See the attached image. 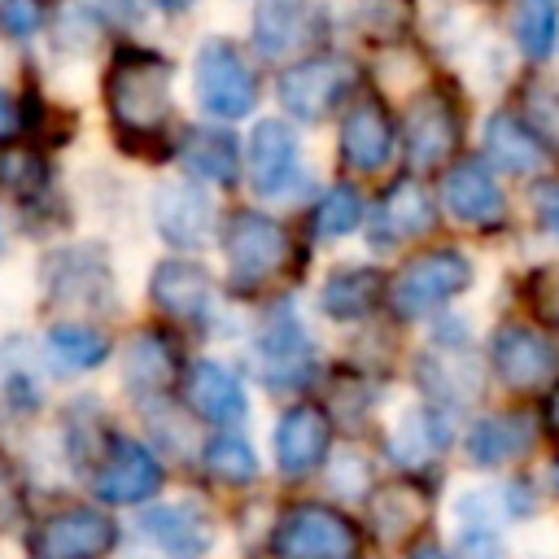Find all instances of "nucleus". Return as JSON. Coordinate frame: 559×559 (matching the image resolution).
Listing matches in <instances>:
<instances>
[{
  "instance_id": "nucleus-1",
  "label": "nucleus",
  "mask_w": 559,
  "mask_h": 559,
  "mask_svg": "<svg viewBox=\"0 0 559 559\" xmlns=\"http://www.w3.org/2000/svg\"><path fill=\"white\" fill-rule=\"evenodd\" d=\"M109 118L131 135H153L166 127L175 105V66L157 48H122L105 74Z\"/></svg>"
},
{
  "instance_id": "nucleus-2",
  "label": "nucleus",
  "mask_w": 559,
  "mask_h": 559,
  "mask_svg": "<svg viewBox=\"0 0 559 559\" xmlns=\"http://www.w3.org/2000/svg\"><path fill=\"white\" fill-rule=\"evenodd\" d=\"M192 96L218 122H236V118L253 114L258 74L249 66V57L227 35H205L197 44V52H192Z\"/></svg>"
},
{
  "instance_id": "nucleus-3",
  "label": "nucleus",
  "mask_w": 559,
  "mask_h": 559,
  "mask_svg": "<svg viewBox=\"0 0 559 559\" xmlns=\"http://www.w3.org/2000/svg\"><path fill=\"white\" fill-rule=\"evenodd\" d=\"M358 83V66L341 52H319V57H301L297 66H288L280 74V105L288 118L297 122H323Z\"/></svg>"
},
{
  "instance_id": "nucleus-4",
  "label": "nucleus",
  "mask_w": 559,
  "mask_h": 559,
  "mask_svg": "<svg viewBox=\"0 0 559 559\" xmlns=\"http://www.w3.org/2000/svg\"><path fill=\"white\" fill-rule=\"evenodd\" d=\"M332 31V9L328 0H253L249 17V39L258 57L284 61L306 48H314Z\"/></svg>"
},
{
  "instance_id": "nucleus-5",
  "label": "nucleus",
  "mask_w": 559,
  "mask_h": 559,
  "mask_svg": "<svg viewBox=\"0 0 559 559\" xmlns=\"http://www.w3.org/2000/svg\"><path fill=\"white\" fill-rule=\"evenodd\" d=\"M358 528L332 511V507H293L280 515L271 533V555L275 559H358Z\"/></svg>"
},
{
  "instance_id": "nucleus-6",
  "label": "nucleus",
  "mask_w": 559,
  "mask_h": 559,
  "mask_svg": "<svg viewBox=\"0 0 559 559\" xmlns=\"http://www.w3.org/2000/svg\"><path fill=\"white\" fill-rule=\"evenodd\" d=\"M467 284H472V262L459 249L415 253L393 280V310L402 319H424L441 310L450 297H459Z\"/></svg>"
},
{
  "instance_id": "nucleus-7",
  "label": "nucleus",
  "mask_w": 559,
  "mask_h": 559,
  "mask_svg": "<svg viewBox=\"0 0 559 559\" xmlns=\"http://www.w3.org/2000/svg\"><path fill=\"white\" fill-rule=\"evenodd\" d=\"M223 253L231 266V280L262 284L288 262V231L258 210H236L223 223Z\"/></svg>"
},
{
  "instance_id": "nucleus-8",
  "label": "nucleus",
  "mask_w": 559,
  "mask_h": 559,
  "mask_svg": "<svg viewBox=\"0 0 559 559\" xmlns=\"http://www.w3.org/2000/svg\"><path fill=\"white\" fill-rule=\"evenodd\" d=\"M459 144V114L445 92H419L402 109V153L411 170H432L450 162Z\"/></svg>"
},
{
  "instance_id": "nucleus-9",
  "label": "nucleus",
  "mask_w": 559,
  "mask_h": 559,
  "mask_svg": "<svg viewBox=\"0 0 559 559\" xmlns=\"http://www.w3.org/2000/svg\"><path fill=\"white\" fill-rule=\"evenodd\" d=\"M114 542H118V528L109 515L92 507H66L35 528L31 555L35 559H105Z\"/></svg>"
},
{
  "instance_id": "nucleus-10",
  "label": "nucleus",
  "mask_w": 559,
  "mask_h": 559,
  "mask_svg": "<svg viewBox=\"0 0 559 559\" xmlns=\"http://www.w3.org/2000/svg\"><path fill=\"white\" fill-rule=\"evenodd\" d=\"M393 118L384 109L380 96H358L345 118H341V131H336V148H341V162L358 175H371L380 170L389 157H393Z\"/></svg>"
},
{
  "instance_id": "nucleus-11",
  "label": "nucleus",
  "mask_w": 559,
  "mask_h": 559,
  "mask_svg": "<svg viewBox=\"0 0 559 559\" xmlns=\"http://www.w3.org/2000/svg\"><path fill=\"white\" fill-rule=\"evenodd\" d=\"M210 223H214V205H210V197L192 179H166V183H157V192H153V227L170 245H179V249L205 245Z\"/></svg>"
},
{
  "instance_id": "nucleus-12",
  "label": "nucleus",
  "mask_w": 559,
  "mask_h": 559,
  "mask_svg": "<svg viewBox=\"0 0 559 559\" xmlns=\"http://www.w3.org/2000/svg\"><path fill=\"white\" fill-rule=\"evenodd\" d=\"M493 367H498V376L511 389L528 393V389H542V384L555 380L559 354L533 328H498V336H493Z\"/></svg>"
},
{
  "instance_id": "nucleus-13",
  "label": "nucleus",
  "mask_w": 559,
  "mask_h": 559,
  "mask_svg": "<svg viewBox=\"0 0 559 559\" xmlns=\"http://www.w3.org/2000/svg\"><path fill=\"white\" fill-rule=\"evenodd\" d=\"M297 162H301V148H297V131L280 118H262L249 135V170H253V188L262 197H280L293 188L297 179Z\"/></svg>"
},
{
  "instance_id": "nucleus-14",
  "label": "nucleus",
  "mask_w": 559,
  "mask_h": 559,
  "mask_svg": "<svg viewBox=\"0 0 559 559\" xmlns=\"http://www.w3.org/2000/svg\"><path fill=\"white\" fill-rule=\"evenodd\" d=\"M441 201L445 210L467 223V227H493L502 214H507V201H502V188L498 179L489 175L485 162H459L445 179H441Z\"/></svg>"
},
{
  "instance_id": "nucleus-15",
  "label": "nucleus",
  "mask_w": 559,
  "mask_h": 559,
  "mask_svg": "<svg viewBox=\"0 0 559 559\" xmlns=\"http://www.w3.org/2000/svg\"><path fill=\"white\" fill-rule=\"evenodd\" d=\"M96 493L105 502H144L157 485H162V467L153 459V450H144L140 441H114L105 463L96 467Z\"/></svg>"
},
{
  "instance_id": "nucleus-16",
  "label": "nucleus",
  "mask_w": 559,
  "mask_h": 559,
  "mask_svg": "<svg viewBox=\"0 0 559 559\" xmlns=\"http://www.w3.org/2000/svg\"><path fill=\"white\" fill-rule=\"evenodd\" d=\"M437 223V205L428 197V188L419 179H402L384 192V201L376 205L371 214V236H376V249H389L397 240H415L424 236L428 227Z\"/></svg>"
},
{
  "instance_id": "nucleus-17",
  "label": "nucleus",
  "mask_w": 559,
  "mask_h": 559,
  "mask_svg": "<svg viewBox=\"0 0 559 559\" xmlns=\"http://www.w3.org/2000/svg\"><path fill=\"white\" fill-rule=\"evenodd\" d=\"M332 445V424L319 406H293L275 428V463L284 476H306L323 463Z\"/></svg>"
},
{
  "instance_id": "nucleus-18",
  "label": "nucleus",
  "mask_w": 559,
  "mask_h": 559,
  "mask_svg": "<svg viewBox=\"0 0 559 559\" xmlns=\"http://www.w3.org/2000/svg\"><path fill=\"white\" fill-rule=\"evenodd\" d=\"M140 537H148L166 559H197V555L210 550L214 528L205 524L201 511L166 502V507H148L140 515Z\"/></svg>"
},
{
  "instance_id": "nucleus-19",
  "label": "nucleus",
  "mask_w": 559,
  "mask_h": 559,
  "mask_svg": "<svg viewBox=\"0 0 559 559\" xmlns=\"http://www.w3.org/2000/svg\"><path fill=\"white\" fill-rule=\"evenodd\" d=\"M183 397L210 424H240L245 406H249L240 380L218 362H192V371L183 380Z\"/></svg>"
},
{
  "instance_id": "nucleus-20",
  "label": "nucleus",
  "mask_w": 559,
  "mask_h": 559,
  "mask_svg": "<svg viewBox=\"0 0 559 559\" xmlns=\"http://www.w3.org/2000/svg\"><path fill=\"white\" fill-rule=\"evenodd\" d=\"M428 520V493L415 485H384L367 498V524L384 542H406Z\"/></svg>"
},
{
  "instance_id": "nucleus-21",
  "label": "nucleus",
  "mask_w": 559,
  "mask_h": 559,
  "mask_svg": "<svg viewBox=\"0 0 559 559\" xmlns=\"http://www.w3.org/2000/svg\"><path fill=\"white\" fill-rule=\"evenodd\" d=\"M153 301L170 314V319H201L205 301H210V275L192 262H157L153 266V284H148Z\"/></svg>"
},
{
  "instance_id": "nucleus-22",
  "label": "nucleus",
  "mask_w": 559,
  "mask_h": 559,
  "mask_svg": "<svg viewBox=\"0 0 559 559\" xmlns=\"http://www.w3.org/2000/svg\"><path fill=\"white\" fill-rule=\"evenodd\" d=\"M179 157H183L192 179H210V183H231L236 170H240V148H236V135L227 127H197V131H188Z\"/></svg>"
},
{
  "instance_id": "nucleus-23",
  "label": "nucleus",
  "mask_w": 559,
  "mask_h": 559,
  "mask_svg": "<svg viewBox=\"0 0 559 559\" xmlns=\"http://www.w3.org/2000/svg\"><path fill=\"white\" fill-rule=\"evenodd\" d=\"M419 380L432 397L450 402V406H463L480 393V371L472 362L467 349H450V345H437L424 362H419Z\"/></svg>"
},
{
  "instance_id": "nucleus-24",
  "label": "nucleus",
  "mask_w": 559,
  "mask_h": 559,
  "mask_svg": "<svg viewBox=\"0 0 559 559\" xmlns=\"http://www.w3.org/2000/svg\"><path fill=\"white\" fill-rule=\"evenodd\" d=\"M533 445V424L528 415H489L467 432V459L480 467H498L520 459Z\"/></svg>"
},
{
  "instance_id": "nucleus-25",
  "label": "nucleus",
  "mask_w": 559,
  "mask_h": 559,
  "mask_svg": "<svg viewBox=\"0 0 559 559\" xmlns=\"http://www.w3.org/2000/svg\"><path fill=\"white\" fill-rule=\"evenodd\" d=\"M485 153L507 175H533L542 166V140L533 135L528 122H520L511 114H493L485 122Z\"/></svg>"
},
{
  "instance_id": "nucleus-26",
  "label": "nucleus",
  "mask_w": 559,
  "mask_h": 559,
  "mask_svg": "<svg viewBox=\"0 0 559 559\" xmlns=\"http://www.w3.org/2000/svg\"><path fill=\"white\" fill-rule=\"evenodd\" d=\"M310 367V345L297 323L275 319L258 341V371L271 380V389H288Z\"/></svg>"
},
{
  "instance_id": "nucleus-27",
  "label": "nucleus",
  "mask_w": 559,
  "mask_h": 559,
  "mask_svg": "<svg viewBox=\"0 0 559 559\" xmlns=\"http://www.w3.org/2000/svg\"><path fill=\"white\" fill-rule=\"evenodd\" d=\"M380 288H384L380 271H371V266H345V271L328 275V284L319 293V306L332 319H362L380 301Z\"/></svg>"
},
{
  "instance_id": "nucleus-28",
  "label": "nucleus",
  "mask_w": 559,
  "mask_h": 559,
  "mask_svg": "<svg viewBox=\"0 0 559 559\" xmlns=\"http://www.w3.org/2000/svg\"><path fill=\"white\" fill-rule=\"evenodd\" d=\"M170 376H175V358L166 341H157L153 332H140L122 345V380L131 393H157L170 384Z\"/></svg>"
},
{
  "instance_id": "nucleus-29",
  "label": "nucleus",
  "mask_w": 559,
  "mask_h": 559,
  "mask_svg": "<svg viewBox=\"0 0 559 559\" xmlns=\"http://www.w3.org/2000/svg\"><path fill=\"white\" fill-rule=\"evenodd\" d=\"M445 441H450V424L437 411H406V419L389 437V450L397 463H428L445 450Z\"/></svg>"
},
{
  "instance_id": "nucleus-30",
  "label": "nucleus",
  "mask_w": 559,
  "mask_h": 559,
  "mask_svg": "<svg viewBox=\"0 0 559 559\" xmlns=\"http://www.w3.org/2000/svg\"><path fill=\"white\" fill-rule=\"evenodd\" d=\"M511 31L528 61H546L559 44V0H515Z\"/></svg>"
},
{
  "instance_id": "nucleus-31",
  "label": "nucleus",
  "mask_w": 559,
  "mask_h": 559,
  "mask_svg": "<svg viewBox=\"0 0 559 559\" xmlns=\"http://www.w3.org/2000/svg\"><path fill=\"white\" fill-rule=\"evenodd\" d=\"M48 354H52L57 362L83 371V367L105 362L109 341H105L96 328H87V323H57V328L48 332Z\"/></svg>"
},
{
  "instance_id": "nucleus-32",
  "label": "nucleus",
  "mask_w": 559,
  "mask_h": 559,
  "mask_svg": "<svg viewBox=\"0 0 559 559\" xmlns=\"http://www.w3.org/2000/svg\"><path fill=\"white\" fill-rule=\"evenodd\" d=\"M96 35H100V9H92V4L74 0L52 17V48L66 57H87Z\"/></svg>"
},
{
  "instance_id": "nucleus-33",
  "label": "nucleus",
  "mask_w": 559,
  "mask_h": 559,
  "mask_svg": "<svg viewBox=\"0 0 559 559\" xmlns=\"http://www.w3.org/2000/svg\"><path fill=\"white\" fill-rule=\"evenodd\" d=\"M358 223H362V201H358V192H354L349 183L328 188L323 201H319V210H314V227H319V236L336 240V236H349Z\"/></svg>"
},
{
  "instance_id": "nucleus-34",
  "label": "nucleus",
  "mask_w": 559,
  "mask_h": 559,
  "mask_svg": "<svg viewBox=\"0 0 559 559\" xmlns=\"http://www.w3.org/2000/svg\"><path fill=\"white\" fill-rule=\"evenodd\" d=\"M524 118L546 153L559 157V87L555 83H528L524 92Z\"/></svg>"
},
{
  "instance_id": "nucleus-35",
  "label": "nucleus",
  "mask_w": 559,
  "mask_h": 559,
  "mask_svg": "<svg viewBox=\"0 0 559 559\" xmlns=\"http://www.w3.org/2000/svg\"><path fill=\"white\" fill-rule=\"evenodd\" d=\"M205 467H210L218 480H227V485H245V480H253L258 459H253V450H249L240 437H214V441L205 445Z\"/></svg>"
},
{
  "instance_id": "nucleus-36",
  "label": "nucleus",
  "mask_w": 559,
  "mask_h": 559,
  "mask_svg": "<svg viewBox=\"0 0 559 559\" xmlns=\"http://www.w3.org/2000/svg\"><path fill=\"white\" fill-rule=\"evenodd\" d=\"M44 179H48V170H44L39 153H31V148H4V153H0V183H4L9 192L31 197V192L44 188Z\"/></svg>"
},
{
  "instance_id": "nucleus-37",
  "label": "nucleus",
  "mask_w": 559,
  "mask_h": 559,
  "mask_svg": "<svg viewBox=\"0 0 559 559\" xmlns=\"http://www.w3.org/2000/svg\"><path fill=\"white\" fill-rule=\"evenodd\" d=\"M48 26V9L44 0H0V35L13 44H26L31 35H39Z\"/></svg>"
},
{
  "instance_id": "nucleus-38",
  "label": "nucleus",
  "mask_w": 559,
  "mask_h": 559,
  "mask_svg": "<svg viewBox=\"0 0 559 559\" xmlns=\"http://www.w3.org/2000/svg\"><path fill=\"white\" fill-rule=\"evenodd\" d=\"M459 559H507V546L489 524H472L459 537Z\"/></svg>"
},
{
  "instance_id": "nucleus-39",
  "label": "nucleus",
  "mask_w": 559,
  "mask_h": 559,
  "mask_svg": "<svg viewBox=\"0 0 559 559\" xmlns=\"http://www.w3.org/2000/svg\"><path fill=\"white\" fill-rule=\"evenodd\" d=\"M362 26L371 31H397L402 26V0H358Z\"/></svg>"
},
{
  "instance_id": "nucleus-40",
  "label": "nucleus",
  "mask_w": 559,
  "mask_h": 559,
  "mask_svg": "<svg viewBox=\"0 0 559 559\" xmlns=\"http://www.w3.org/2000/svg\"><path fill=\"white\" fill-rule=\"evenodd\" d=\"M533 210H537V223L559 240V179H546L533 188Z\"/></svg>"
},
{
  "instance_id": "nucleus-41",
  "label": "nucleus",
  "mask_w": 559,
  "mask_h": 559,
  "mask_svg": "<svg viewBox=\"0 0 559 559\" xmlns=\"http://www.w3.org/2000/svg\"><path fill=\"white\" fill-rule=\"evenodd\" d=\"M17 122H22V114H17V100L9 96V87L0 83V140H9L13 131H17Z\"/></svg>"
},
{
  "instance_id": "nucleus-42",
  "label": "nucleus",
  "mask_w": 559,
  "mask_h": 559,
  "mask_svg": "<svg viewBox=\"0 0 559 559\" xmlns=\"http://www.w3.org/2000/svg\"><path fill=\"white\" fill-rule=\"evenodd\" d=\"M546 428L559 437V384L546 393Z\"/></svg>"
},
{
  "instance_id": "nucleus-43",
  "label": "nucleus",
  "mask_w": 559,
  "mask_h": 559,
  "mask_svg": "<svg viewBox=\"0 0 559 559\" xmlns=\"http://www.w3.org/2000/svg\"><path fill=\"white\" fill-rule=\"evenodd\" d=\"M9 507H13V480H9V472H4V463H0V520L9 515Z\"/></svg>"
},
{
  "instance_id": "nucleus-44",
  "label": "nucleus",
  "mask_w": 559,
  "mask_h": 559,
  "mask_svg": "<svg viewBox=\"0 0 559 559\" xmlns=\"http://www.w3.org/2000/svg\"><path fill=\"white\" fill-rule=\"evenodd\" d=\"M153 4H157L162 13H183V9H192L197 0H153Z\"/></svg>"
},
{
  "instance_id": "nucleus-45",
  "label": "nucleus",
  "mask_w": 559,
  "mask_h": 559,
  "mask_svg": "<svg viewBox=\"0 0 559 559\" xmlns=\"http://www.w3.org/2000/svg\"><path fill=\"white\" fill-rule=\"evenodd\" d=\"M411 559H445V550L441 546H419V550H411Z\"/></svg>"
},
{
  "instance_id": "nucleus-46",
  "label": "nucleus",
  "mask_w": 559,
  "mask_h": 559,
  "mask_svg": "<svg viewBox=\"0 0 559 559\" xmlns=\"http://www.w3.org/2000/svg\"><path fill=\"white\" fill-rule=\"evenodd\" d=\"M550 480H555V489H559V463H555V476H550Z\"/></svg>"
},
{
  "instance_id": "nucleus-47",
  "label": "nucleus",
  "mask_w": 559,
  "mask_h": 559,
  "mask_svg": "<svg viewBox=\"0 0 559 559\" xmlns=\"http://www.w3.org/2000/svg\"><path fill=\"white\" fill-rule=\"evenodd\" d=\"M0 245H4V231H0Z\"/></svg>"
}]
</instances>
